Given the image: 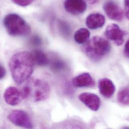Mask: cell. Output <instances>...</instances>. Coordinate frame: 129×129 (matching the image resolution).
<instances>
[{"mask_svg": "<svg viewBox=\"0 0 129 129\" xmlns=\"http://www.w3.org/2000/svg\"><path fill=\"white\" fill-rule=\"evenodd\" d=\"M35 64L31 53L21 51L14 54L9 62L12 77L17 84H21L31 76Z\"/></svg>", "mask_w": 129, "mask_h": 129, "instance_id": "cell-1", "label": "cell"}, {"mask_svg": "<svg viewBox=\"0 0 129 129\" xmlns=\"http://www.w3.org/2000/svg\"><path fill=\"white\" fill-rule=\"evenodd\" d=\"M24 99L33 102H39L47 99L50 93V87L45 81L33 78L29 80L22 89Z\"/></svg>", "mask_w": 129, "mask_h": 129, "instance_id": "cell-2", "label": "cell"}, {"mask_svg": "<svg viewBox=\"0 0 129 129\" xmlns=\"http://www.w3.org/2000/svg\"><path fill=\"white\" fill-rule=\"evenodd\" d=\"M111 49V46L108 41L100 36H95L84 43L82 50L89 59L98 61L107 56Z\"/></svg>", "mask_w": 129, "mask_h": 129, "instance_id": "cell-3", "label": "cell"}, {"mask_svg": "<svg viewBox=\"0 0 129 129\" xmlns=\"http://www.w3.org/2000/svg\"><path fill=\"white\" fill-rule=\"evenodd\" d=\"M8 33L13 36H26L31 33L30 25L20 15L11 13L6 15L3 20Z\"/></svg>", "mask_w": 129, "mask_h": 129, "instance_id": "cell-4", "label": "cell"}, {"mask_svg": "<svg viewBox=\"0 0 129 129\" xmlns=\"http://www.w3.org/2000/svg\"><path fill=\"white\" fill-rule=\"evenodd\" d=\"M8 120L13 124L20 127L32 129L33 125L29 116L23 110L12 111L8 116Z\"/></svg>", "mask_w": 129, "mask_h": 129, "instance_id": "cell-5", "label": "cell"}, {"mask_svg": "<svg viewBox=\"0 0 129 129\" xmlns=\"http://www.w3.org/2000/svg\"><path fill=\"white\" fill-rule=\"evenodd\" d=\"M126 32L116 24H111L106 28L105 35L106 37L114 42L117 46L122 45L124 42V37Z\"/></svg>", "mask_w": 129, "mask_h": 129, "instance_id": "cell-6", "label": "cell"}, {"mask_svg": "<svg viewBox=\"0 0 129 129\" xmlns=\"http://www.w3.org/2000/svg\"><path fill=\"white\" fill-rule=\"evenodd\" d=\"M4 98L6 103L12 106L19 105L25 99L22 90L14 86H10L5 90Z\"/></svg>", "mask_w": 129, "mask_h": 129, "instance_id": "cell-7", "label": "cell"}, {"mask_svg": "<svg viewBox=\"0 0 129 129\" xmlns=\"http://www.w3.org/2000/svg\"><path fill=\"white\" fill-rule=\"evenodd\" d=\"M104 10L107 16L111 20L121 21L124 18L123 10L114 1L106 2L104 5Z\"/></svg>", "mask_w": 129, "mask_h": 129, "instance_id": "cell-8", "label": "cell"}, {"mask_svg": "<svg viewBox=\"0 0 129 129\" xmlns=\"http://www.w3.org/2000/svg\"><path fill=\"white\" fill-rule=\"evenodd\" d=\"M64 8L67 13L78 15L85 11L87 5L84 0H65L64 2Z\"/></svg>", "mask_w": 129, "mask_h": 129, "instance_id": "cell-9", "label": "cell"}, {"mask_svg": "<svg viewBox=\"0 0 129 129\" xmlns=\"http://www.w3.org/2000/svg\"><path fill=\"white\" fill-rule=\"evenodd\" d=\"M79 99L85 106L93 111H98L101 105L100 98L94 93L83 92L79 94Z\"/></svg>", "mask_w": 129, "mask_h": 129, "instance_id": "cell-10", "label": "cell"}, {"mask_svg": "<svg viewBox=\"0 0 129 129\" xmlns=\"http://www.w3.org/2000/svg\"><path fill=\"white\" fill-rule=\"evenodd\" d=\"M99 88L100 93L103 96L108 99L112 97L116 90L114 82L107 78H104L99 80Z\"/></svg>", "mask_w": 129, "mask_h": 129, "instance_id": "cell-11", "label": "cell"}, {"mask_svg": "<svg viewBox=\"0 0 129 129\" xmlns=\"http://www.w3.org/2000/svg\"><path fill=\"white\" fill-rule=\"evenodd\" d=\"M105 16L98 13L89 14L85 20V24L87 27L91 30L102 28L105 25Z\"/></svg>", "mask_w": 129, "mask_h": 129, "instance_id": "cell-12", "label": "cell"}, {"mask_svg": "<svg viewBox=\"0 0 129 129\" xmlns=\"http://www.w3.org/2000/svg\"><path fill=\"white\" fill-rule=\"evenodd\" d=\"M72 84L77 87H86L93 86L95 82L89 73L83 72L73 78Z\"/></svg>", "mask_w": 129, "mask_h": 129, "instance_id": "cell-13", "label": "cell"}, {"mask_svg": "<svg viewBox=\"0 0 129 129\" xmlns=\"http://www.w3.org/2000/svg\"><path fill=\"white\" fill-rule=\"evenodd\" d=\"M31 53L35 64L40 66H45L49 64V58L41 50H34Z\"/></svg>", "mask_w": 129, "mask_h": 129, "instance_id": "cell-14", "label": "cell"}, {"mask_svg": "<svg viewBox=\"0 0 129 129\" xmlns=\"http://www.w3.org/2000/svg\"><path fill=\"white\" fill-rule=\"evenodd\" d=\"M90 33L86 28H81L77 30L74 35L75 41L79 44H82L86 43L90 37Z\"/></svg>", "mask_w": 129, "mask_h": 129, "instance_id": "cell-15", "label": "cell"}, {"mask_svg": "<svg viewBox=\"0 0 129 129\" xmlns=\"http://www.w3.org/2000/svg\"><path fill=\"white\" fill-rule=\"evenodd\" d=\"M49 64H50V67L52 71L58 73L64 71L66 67L64 61L61 59L57 57L51 59L50 60Z\"/></svg>", "mask_w": 129, "mask_h": 129, "instance_id": "cell-16", "label": "cell"}, {"mask_svg": "<svg viewBox=\"0 0 129 129\" xmlns=\"http://www.w3.org/2000/svg\"><path fill=\"white\" fill-rule=\"evenodd\" d=\"M117 100L123 105H129V87H126L120 89L117 95Z\"/></svg>", "mask_w": 129, "mask_h": 129, "instance_id": "cell-17", "label": "cell"}, {"mask_svg": "<svg viewBox=\"0 0 129 129\" xmlns=\"http://www.w3.org/2000/svg\"><path fill=\"white\" fill-rule=\"evenodd\" d=\"M58 26L60 32L63 36L68 37L69 36L70 33V28L68 24L66 23V22L64 21H59L58 22Z\"/></svg>", "mask_w": 129, "mask_h": 129, "instance_id": "cell-18", "label": "cell"}, {"mask_svg": "<svg viewBox=\"0 0 129 129\" xmlns=\"http://www.w3.org/2000/svg\"><path fill=\"white\" fill-rule=\"evenodd\" d=\"M35 0H12L15 4L22 7L27 6L32 3Z\"/></svg>", "mask_w": 129, "mask_h": 129, "instance_id": "cell-19", "label": "cell"}, {"mask_svg": "<svg viewBox=\"0 0 129 129\" xmlns=\"http://www.w3.org/2000/svg\"><path fill=\"white\" fill-rule=\"evenodd\" d=\"M31 42L35 45H38L41 44V39L38 36H34L31 39Z\"/></svg>", "mask_w": 129, "mask_h": 129, "instance_id": "cell-20", "label": "cell"}, {"mask_svg": "<svg viewBox=\"0 0 129 129\" xmlns=\"http://www.w3.org/2000/svg\"><path fill=\"white\" fill-rule=\"evenodd\" d=\"M125 14L126 18L129 20V0H124Z\"/></svg>", "mask_w": 129, "mask_h": 129, "instance_id": "cell-21", "label": "cell"}, {"mask_svg": "<svg viewBox=\"0 0 129 129\" xmlns=\"http://www.w3.org/2000/svg\"><path fill=\"white\" fill-rule=\"evenodd\" d=\"M124 53L125 55L129 58V39L126 42L125 47H124Z\"/></svg>", "mask_w": 129, "mask_h": 129, "instance_id": "cell-22", "label": "cell"}, {"mask_svg": "<svg viewBox=\"0 0 129 129\" xmlns=\"http://www.w3.org/2000/svg\"><path fill=\"white\" fill-rule=\"evenodd\" d=\"M6 74V70L5 68L2 65H1L0 66V78L2 79L4 78Z\"/></svg>", "mask_w": 129, "mask_h": 129, "instance_id": "cell-23", "label": "cell"}, {"mask_svg": "<svg viewBox=\"0 0 129 129\" xmlns=\"http://www.w3.org/2000/svg\"><path fill=\"white\" fill-rule=\"evenodd\" d=\"M86 1L90 5H93V4L96 3L98 2V0H86Z\"/></svg>", "mask_w": 129, "mask_h": 129, "instance_id": "cell-24", "label": "cell"}]
</instances>
